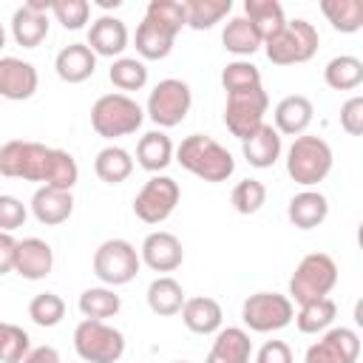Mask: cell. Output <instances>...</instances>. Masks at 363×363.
<instances>
[{
  "label": "cell",
  "instance_id": "cell-37",
  "mask_svg": "<svg viewBox=\"0 0 363 363\" xmlns=\"http://www.w3.org/2000/svg\"><path fill=\"white\" fill-rule=\"evenodd\" d=\"M337 363H357L360 357V337L354 329L349 326H335L323 335V340H318Z\"/></svg>",
  "mask_w": 363,
  "mask_h": 363
},
{
  "label": "cell",
  "instance_id": "cell-3",
  "mask_svg": "<svg viewBox=\"0 0 363 363\" xmlns=\"http://www.w3.org/2000/svg\"><path fill=\"white\" fill-rule=\"evenodd\" d=\"M145 111L128 94H105L91 108V125L102 139H119L139 130Z\"/></svg>",
  "mask_w": 363,
  "mask_h": 363
},
{
  "label": "cell",
  "instance_id": "cell-22",
  "mask_svg": "<svg viewBox=\"0 0 363 363\" xmlns=\"http://www.w3.org/2000/svg\"><path fill=\"white\" fill-rule=\"evenodd\" d=\"M241 150H244V159L252 164V167H272L281 156V133L272 128V125H261L258 130H252L244 142H241Z\"/></svg>",
  "mask_w": 363,
  "mask_h": 363
},
{
  "label": "cell",
  "instance_id": "cell-42",
  "mask_svg": "<svg viewBox=\"0 0 363 363\" xmlns=\"http://www.w3.org/2000/svg\"><path fill=\"white\" fill-rule=\"evenodd\" d=\"M145 17L164 26L167 31L179 34L184 26H187V14H184V3L179 0H150L147 9H145Z\"/></svg>",
  "mask_w": 363,
  "mask_h": 363
},
{
  "label": "cell",
  "instance_id": "cell-19",
  "mask_svg": "<svg viewBox=\"0 0 363 363\" xmlns=\"http://www.w3.org/2000/svg\"><path fill=\"white\" fill-rule=\"evenodd\" d=\"M182 320L193 335H216L221 329L224 312H221V303L216 298L199 295V298H184Z\"/></svg>",
  "mask_w": 363,
  "mask_h": 363
},
{
  "label": "cell",
  "instance_id": "cell-38",
  "mask_svg": "<svg viewBox=\"0 0 363 363\" xmlns=\"http://www.w3.org/2000/svg\"><path fill=\"white\" fill-rule=\"evenodd\" d=\"M108 77L119 91H142L147 85V65L136 57H119L113 60Z\"/></svg>",
  "mask_w": 363,
  "mask_h": 363
},
{
  "label": "cell",
  "instance_id": "cell-13",
  "mask_svg": "<svg viewBox=\"0 0 363 363\" xmlns=\"http://www.w3.org/2000/svg\"><path fill=\"white\" fill-rule=\"evenodd\" d=\"M40 85L37 68L20 57H0V96L11 102L31 99Z\"/></svg>",
  "mask_w": 363,
  "mask_h": 363
},
{
  "label": "cell",
  "instance_id": "cell-29",
  "mask_svg": "<svg viewBox=\"0 0 363 363\" xmlns=\"http://www.w3.org/2000/svg\"><path fill=\"white\" fill-rule=\"evenodd\" d=\"M221 43H224V48H227L230 54H235V57H250V54H255V51L264 45L261 34L252 28V23H250L244 14L227 20V26H224V31H221Z\"/></svg>",
  "mask_w": 363,
  "mask_h": 363
},
{
  "label": "cell",
  "instance_id": "cell-6",
  "mask_svg": "<svg viewBox=\"0 0 363 363\" xmlns=\"http://www.w3.org/2000/svg\"><path fill=\"white\" fill-rule=\"evenodd\" d=\"M74 349L82 363H116L125 352V335L105 320H82L74 329Z\"/></svg>",
  "mask_w": 363,
  "mask_h": 363
},
{
  "label": "cell",
  "instance_id": "cell-45",
  "mask_svg": "<svg viewBox=\"0 0 363 363\" xmlns=\"http://www.w3.org/2000/svg\"><path fill=\"white\" fill-rule=\"evenodd\" d=\"M26 216H28V210L17 196L0 193V233H11V230L23 227Z\"/></svg>",
  "mask_w": 363,
  "mask_h": 363
},
{
  "label": "cell",
  "instance_id": "cell-12",
  "mask_svg": "<svg viewBox=\"0 0 363 363\" xmlns=\"http://www.w3.org/2000/svg\"><path fill=\"white\" fill-rule=\"evenodd\" d=\"M179 196H182V190H179L176 179L156 173V176H150V179L142 184V190L136 193V199H133V213H136V218L145 221V224H162V221L176 210Z\"/></svg>",
  "mask_w": 363,
  "mask_h": 363
},
{
  "label": "cell",
  "instance_id": "cell-47",
  "mask_svg": "<svg viewBox=\"0 0 363 363\" xmlns=\"http://www.w3.org/2000/svg\"><path fill=\"white\" fill-rule=\"evenodd\" d=\"M255 363H292V349L284 340H267L258 349Z\"/></svg>",
  "mask_w": 363,
  "mask_h": 363
},
{
  "label": "cell",
  "instance_id": "cell-32",
  "mask_svg": "<svg viewBox=\"0 0 363 363\" xmlns=\"http://www.w3.org/2000/svg\"><path fill=\"white\" fill-rule=\"evenodd\" d=\"M320 11L340 34H354L363 28V3L360 0H323Z\"/></svg>",
  "mask_w": 363,
  "mask_h": 363
},
{
  "label": "cell",
  "instance_id": "cell-4",
  "mask_svg": "<svg viewBox=\"0 0 363 363\" xmlns=\"http://www.w3.org/2000/svg\"><path fill=\"white\" fill-rule=\"evenodd\" d=\"M318 28L309 23V20H286V26L272 34L269 40H264V48H267V57L269 62L275 65H298V62H309L318 51Z\"/></svg>",
  "mask_w": 363,
  "mask_h": 363
},
{
  "label": "cell",
  "instance_id": "cell-41",
  "mask_svg": "<svg viewBox=\"0 0 363 363\" xmlns=\"http://www.w3.org/2000/svg\"><path fill=\"white\" fill-rule=\"evenodd\" d=\"M31 349V337L26 329L0 320V363H23Z\"/></svg>",
  "mask_w": 363,
  "mask_h": 363
},
{
  "label": "cell",
  "instance_id": "cell-9",
  "mask_svg": "<svg viewBox=\"0 0 363 363\" xmlns=\"http://www.w3.org/2000/svg\"><path fill=\"white\" fill-rule=\"evenodd\" d=\"M48 156H51V147L40 145V142L11 139V142L0 145V176L23 179V182H43Z\"/></svg>",
  "mask_w": 363,
  "mask_h": 363
},
{
  "label": "cell",
  "instance_id": "cell-49",
  "mask_svg": "<svg viewBox=\"0 0 363 363\" xmlns=\"http://www.w3.org/2000/svg\"><path fill=\"white\" fill-rule=\"evenodd\" d=\"M23 363H62V360H60V352L54 346H37V349H28Z\"/></svg>",
  "mask_w": 363,
  "mask_h": 363
},
{
  "label": "cell",
  "instance_id": "cell-50",
  "mask_svg": "<svg viewBox=\"0 0 363 363\" xmlns=\"http://www.w3.org/2000/svg\"><path fill=\"white\" fill-rule=\"evenodd\" d=\"M303 363H337L320 343H312L309 349H306V357H303Z\"/></svg>",
  "mask_w": 363,
  "mask_h": 363
},
{
  "label": "cell",
  "instance_id": "cell-1",
  "mask_svg": "<svg viewBox=\"0 0 363 363\" xmlns=\"http://www.w3.org/2000/svg\"><path fill=\"white\" fill-rule=\"evenodd\" d=\"M176 162L199 176L201 182H227L235 170V159L233 153L218 145L213 136H204V133H190L182 139V145L176 147Z\"/></svg>",
  "mask_w": 363,
  "mask_h": 363
},
{
  "label": "cell",
  "instance_id": "cell-30",
  "mask_svg": "<svg viewBox=\"0 0 363 363\" xmlns=\"http://www.w3.org/2000/svg\"><path fill=\"white\" fill-rule=\"evenodd\" d=\"M94 173L105 182V184H122L130 173H133V159L125 147H116V145H108L96 153L94 159Z\"/></svg>",
  "mask_w": 363,
  "mask_h": 363
},
{
  "label": "cell",
  "instance_id": "cell-53",
  "mask_svg": "<svg viewBox=\"0 0 363 363\" xmlns=\"http://www.w3.org/2000/svg\"><path fill=\"white\" fill-rule=\"evenodd\" d=\"M173 363H190V360H173Z\"/></svg>",
  "mask_w": 363,
  "mask_h": 363
},
{
  "label": "cell",
  "instance_id": "cell-51",
  "mask_svg": "<svg viewBox=\"0 0 363 363\" xmlns=\"http://www.w3.org/2000/svg\"><path fill=\"white\" fill-rule=\"evenodd\" d=\"M119 3H122V0H99V6H102V9H116Z\"/></svg>",
  "mask_w": 363,
  "mask_h": 363
},
{
  "label": "cell",
  "instance_id": "cell-40",
  "mask_svg": "<svg viewBox=\"0 0 363 363\" xmlns=\"http://www.w3.org/2000/svg\"><path fill=\"white\" fill-rule=\"evenodd\" d=\"M28 318H31L37 326L51 329V326H57V323L65 318V301H62L60 295H54V292H40V295H34L31 303H28Z\"/></svg>",
  "mask_w": 363,
  "mask_h": 363
},
{
  "label": "cell",
  "instance_id": "cell-7",
  "mask_svg": "<svg viewBox=\"0 0 363 363\" xmlns=\"http://www.w3.org/2000/svg\"><path fill=\"white\" fill-rule=\"evenodd\" d=\"M139 264H142V258H139L136 247L125 238H108L94 252V275L108 286L130 284L139 272Z\"/></svg>",
  "mask_w": 363,
  "mask_h": 363
},
{
  "label": "cell",
  "instance_id": "cell-44",
  "mask_svg": "<svg viewBox=\"0 0 363 363\" xmlns=\"http://www.w3.org/2000/svg\"><path fill=\"white\" fill-rule=\"evenodd\" d=\"M51 14L57 17V23L65 31H79L88 23L91 3L88 0H54L51 3Z\"/></svg>",
  "mask_w": 363,
  "mask_h": 363
},
{
  "label": "cell",
  "instance_id": "cell-36",
  "mask_svg": "<svg viewBox=\"0 0 363 363\" xmlns=\"http://www.w3.org/2000/svg\"><path fill=\"white\" fill-rule=\"evenodd\" d=\"M77 179H79V167H77L74 156H71L68 150L51 147L43 184H45V187H57V190H71V187L77 184Z\"/></svg>",
  "mask_w": 363,
  "mask_h": 363
},
{
  "label": "cell",
  "instance_id": "cell-46",
  "mask_svg": "<svg viewBox=\"0 0 363 363\" xmlns=\"http://www.w3.org/2000/svg\"><path fill=\"white\" fill-rule=\"evenodd\" d=\"M340 128L349 136H360L363 133V96H352L343 102L340 108Z\"/></svg>",
  "mask_w": 363,
  "mask_h": 363
},
{
  "label": "cell",
  "instance_id": "cell-8",
  "mask_svg": "<svg viewBox=\"0 0 363 363\" xmlns=\"http://www.w3.org/2000/svg\"><path fill=\"white\" fill-rule=\"evenodd\" d=\"M190 105H193V94H190V85L184 79H176V77H167L162 82H156V88L150 91L147 96V116L153 125L159 128H176L187 119L190 113Z\"/></svg>",
  "mask_w": 363,
  "mask_h": 363
},
{
  "label": "cell",
  "instance_id": "cell-43",
  "mask_svg": "<svg viewBox=\"0 0 363 363\" xmlns=\"http://www.w3.org/2000/svg\"><path fill=\"white\" fill-rule=\"evenodd\" d=\"M230 201H233V207H235L241 216H252V213H258V210L264 207V201H267V187H264L258 179H244V182H238V184L233 187Z\"/></svg>",
  "mask_w": 363,
  "mask_h": 363
},
{
  "label": "cell",
  "instance_id": "cell-2",
  "mask_svg": "<svg viewBox=\"0 0 363 363\" xmlns=\"http://www.w3.org/2000/svg\"><path fill=\"white\" fill-rule=\"evenodd\" d=\"M337 284V264L326 252H309L301 258L289 278V301L295 303H309L318 298H329V292Z\"/></svg>",
  "mask_w": 363,
  "mask_h": 363
},
{
  "label": "cell",
  "instance_id": "cell-21",
  "mask_svg": "<svg viewBox=\"0 0 363 363\" xmlns=\"http://www.w3.org/2000/svg\"><path fill=\"white\" fill-rule=\"evenodd\" d=\"M312 113H315V108H312L309 96L289 94L275 105V125L272 128L278 133H286V136H303V130L312 122Z\"/></svg>",
  "mask_w": 363,
  "mask_h": 363
},
{
  "label": "cell",
  "instance_id": "cell-23",
  "mask_svg": "<svg viewBox=\"0 0 363 363\" xmlns=\"http://www.w3.org/2000/svg\"><path fill=\"white\" fill-rule=\"evenodd\" d=\"M286 216L289 221L298 227V230H312L318 224L326 221L329 216V201L323 193L318 190H301L289 199V207H286Z\"/></svg>",
  "mask_w": 363,
  "mask_h": 363
},
{
  "label": "cell",
  "instance_id": "cell-34",
  "mask_svg": "<svg viewBox=\"0 0 363 363\" xmlns=\"http://www.w3.org/2000/svg\"><path fill=\"white\" fill-rule=\"evenodd\" d=\"M335 315H337L335 301L332 298H318V301L301 303V309L295 315V323H298V329L303 335H318V332H323V329L332 326Z\"/></svg>",
  "mask_w": 363,
  "mask_h": 363
},
{
  "label": "cell",
  "instance_id": "cell-25",
  "mask_svg": "<svg viewBox=\"0 0 363 363\" xmlns=\"http://www.w3.org/2000/svg\"><path fill=\"white\" fill-rule=\"evenodd\" d=\"M136 162L139 167H145L147 173H159L173 162V142L167 133L162 130H150L139 139L136 145Z\"/></svg>",
  "mask_w": 363,
  "mask_h": 363
},
{
  "label": "cell",
  "instance_id": "cell-18",
  "mask_svg": "<svg viewBox=\"0 0 363 363\" xmlns=\"http://www.w3.org/2000/svg\"><path fill=\"white\" fill-rule=\"evenodd\" d=\"M54 68H57V77L62 82L77 85V82H85L88 77H94V71H96V54L85 43H71V45H65L57 54Z\"/></svg>",
  "mask_w": 363,
  "mask_h": 363
},
{
  "label": "cell",
  "instance_id": "cell-48",
  "mask_svg": "<svg viewBox=\"0 0 363 363\" xmlns=\"http://www.w3.org/2000/svg\"><path fill=\"white\" fill-rule=\"evenodd\" d=\"M14 255H17V238L11 233H0V275L14 272Z\"/></svg>",
  "mask_w": 363,
  "mask_h": 363
},
{
  "label": "cell",
  "instance_id": "cell-52",
  "mask_svg": "<svg viewBox=\"0 0 363 363\" xmlns=\"http://www.w3.org/2000/svg\"><path fill=\"white\" fill-rule=\"evenodd\" d=\"M3 45H6V31H3V26H0V51H3Z\"/></svg>",
  "mask_w": 363,
  "mask_h": 363
},
{
  "label": "cell",
  "instance_id": "cell-39",
  "mask_svg": "<svg viewBox=\"0 0 363 363\" xmlns=\"http://www.w3.org/2000/svg\"><path fill=\"white\" fill-rule=\"evenodd\" d=\"M221 85H224L227 94H241V91L261 88V71L250 60H233L221 71Z\"/></svg>",
  "mask_w": 363,
  "mask_h": 363
},
{
  "label": "cell",
  "instance_id": "cell-5",
  "mask_svg": "<svg viewBox=\"0 0 363 363\" xmlns=\"http://www.w3.org/2000/svg\"><path fill=\"white\" fill-rule=\"evenodd\" d=\"M332 170V147L320 136H295L286 150V173L295 184L312 187Z\"/></svg>",
  "mask_w": 363,
  "mask_h": 363
},
{
  "label": "cell",
  "instance_id": "cell-35",
  "mask_svg": "<svg viewBox=\"0 0 363 363\" xmlns=\"http://www.w3.org/2000/svg\"><path fill=\"white\" fill-rule=\"evenodd\" d=\"M122 309V301L113 289L108 286H91L79 295V312L88 318V320H105V318H113L116 312Z\"/></svg>",
  "mask_w": 363,
  "mask_h": 363
},
{
  "label": "cell",
  "instance_id": "cell-17",
  "mask_svg": "<svg viewBox=\"0 0 363 363\" xmlns=\"http://www.w3.org/2000/svg\"><path fill=\"white\" fill-rule=\"evenodd\" d=\"M31 213L40 224L45 227H57L62 221L71 218L74 213V196L71 190H57V187H37L31 196Z\"/></svg>",
  "mask_w": 363,
  "mask_h": 363
},
{
  "label": "cell",
  "instance_id": "cell-16",
  "mask_svg": "<svg viewBox=\"0 0 363 363\" xmlns=\"http://www.w3.org/2000/svg\"><path fill=\"white\" fill-rule=\"evenodd\" d=\"M54 267V250L43 238H23L17 241V255H14V272L23 275L26 281H40L51 275Z\"/></svg>",
  "mask_w": 363,
  "mask_h": 363
},
{
  "label": "cell",
  "instance_id": "cell-14",
  "mask_svg": "<svg viewBox=\"0 0 363 363\" xmlns=\"http://www.w3.org/2000/svg\"><path fill=\"white\" fill-rule=\"evenodd\" d=\"M139 258H142V264H147L153 272H173V269L182 267L184 250H182V241H179L173 233L156 230V233H150V235L142 241Z\"/></svg>",
  "mask_w": 363,
  "mask_h": 363
},
{
  "label": "cell",
  "instance_id": "cell-28",
  "mask_svg": "<svg viewBox=\"0 0 363 363\" xmlns=\"http://www.w3.org/2000/svg\"><path fill=\"white\" fill-rule=\"evenodd\" d=\"M48 14H37L26 6H20L11 17V37L23 48H37L48 37Z\"/></svg>",
  "mask_w": 363,
  "mask_h": 363
},
{
  "label": "cell",
  "instance_id": "cell-24",
  "mask_svg": "<svg viewBox=\"0 0 363 363\" xmlns=\"http://www.w3.org/2000/svg\"><path fill=\"white\" fill-rule=\"evenodd\" d=\"M173 40H176L173 31H167L164 26H159V23H153V20H147V17L139 23L136 37H133L136 51H139V57H145V60H164V57L173 51Z\"/></svg>",
  "mask_w": 363,
  "mask_h": 363
},
{
  "label": "cell",
  "instance_id": "cell-15",
  "mask_svg": "<svg viewBox=\"0 0 363 363\" xmlns=\"http://www.w3.org/2000/svg\"><path fill=\"white\" fill-rule=\"evenodd\" d=\"M96 57H119L128 48V26L119 17L102 14L91 23L88 28V43H85Z\"/></svg>",
  "mask_w": 363,
  "mask_h": 363
},
{
  "label": "cell",
  "instance_id": "cell-27",
  "mask_svg": "<svg viewBox=\"0 0 363 363\" xmlns=\"http://www.w3.org/2000/svg\"><path fill=\"white\" fill-rule=\"evenodd\" d=\"M244 17L252 23L261 40H269L286 26V17L278 0H244Z\"/></svg>",
  "mask_w": 363,
  "mask_h": 363
},
{
  "label": "cell",
  "instance_id": "cell-20",
  "mask_svg": "<svg viewBox=\"0 0 363 363\" xmlns=\"http://www.w3.org/2000/svg\"><path fill=\"white\" fill-rule=\"evenodd\" d=\"M250 354H252L250 335L241 326H227L216 332V340L204 363H250Z\"/></svg>",
  "mask_w": 363,
  "mask_h": 363
},
{
  "label": "cell",
  "instance_id": "cell-31",
  "mask_svg": "<svg viewBox=\"0 0 363 363\" xmlns=\"http://www.w3.org/2000/svg\"><path fill=\"white\" fill-rule=\"evenodd\" d=\"M323 79L329 88L335 91H352L363 82V62L352 54H340V57H332L323 68Z\"/></svg>",
  "mask_w": 363,
  "mask_h": 363
},
{
  "label": "cell",
  "instance_id": "cell-11",
  "mask_svg": "<svg viewBox=\"0 0 363 363\" xmlns=\"http://www.w3.org/2000/svg\"><path fill=\"white\" fill-rule=\"evenodd\" d=\"M269 108V96L264 88L241 91V94H227L224 105V125L235 139H247L252 130L264 125V113Z\"/></svg>",
  "mask_w": 363,
  "mask_h": 363
},
{
  "label": "cell",
  "instance_id": "cell-26",
  "mask_svg": "<svg viewBox=\"0 0 363 363\" xmlns=\"http://www.w3.org/2000/svg\"><path fill=\"white\" fill-rule=\"evenodd\" d=\"M147 306H150L153 315H162V318L182 312V306H184V289H182V284L176 278H170V275L153 278L150 286H147Z\"/></svg>",
  "mask_w": 363,
  "mask_h": 363
},
{
  "label": "cell",
  "instance_id": "cell-10",
  "mask_svg": "<svg viewBox=\"0 0 363 363\" xmlns=\"http://www.w3.org/2000/svg\"><path fill=\"white\" fill-rule=\"evenodd\" d=\"M241 318H244L247 329H252V332H278L292 323L295 306L281 292H255L244 301Z\"/></svg>",
  "mask_w": 363,
  "mask_h": 363
},
{
  "label": "cell",
  "instance_id": "cell-33",
  "mask_svg": "<svg viewBox=\"0 0 363 363\" xmlns=\"http://www.w3.org/2000/svg\"><path fill=\"white\" fill-rule=\"evenodd\" d=\"M233 11V0H184V14L187 26L196 31L213 28Z\"/></svg>",
  "mask_w": 363,
  "mask_h": 363
}]
</instances>
